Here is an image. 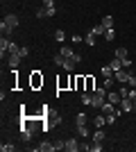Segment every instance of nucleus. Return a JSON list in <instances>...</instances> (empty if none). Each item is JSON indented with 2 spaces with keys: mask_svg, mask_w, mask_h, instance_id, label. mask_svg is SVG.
<instances>
[{
  "mask_svg": "<svg viewBox=\"0 0 136 152\" xmlns=\"http://www.w3.org/2000/svg\"><path fill=\"white\" fill-rule=\"evenodd\" d=\"M89 123V116L84 114V111H79L77 116H75V125H86Z\"/></svg>",
  "mask_w": 136,
  "mask_h": 152,
  "instance_id": "obj_17",
  "label": "nucleus"
},
{
  "mask_svg": "<svg viewBox=\"0 0 136 152\" xmlns=\"http://www.w3.org/2000/svg\"><path fill=\"white\" fill-rule=\"evenodd\" d=\"M104 39H107V41H113V39H116V32H113V27H109V30L104 32Z\"/></svg>",
  "mask_w": 136,
  "mask_h": 152,
  "instance_id": "obj_27",
  "label": "nucleus"
},
{
  "mask_svg": "<svg viewBox=\"0 0 136 152\" xmlns=\"http://www.w3.org/2000/svg\"><path fill=\"white\" fill-rule=\"evenodd\" d=\"M59 55H61L64 59H73V57H75V50H73V48H68V45H61V48H59ZM77 64H79V61H77Z\"/></svg>",
  "mask_w": 136,
  "mask_h": 152,
  "instance_id": "obj_7",
  "label": "nucleus"
},
{
  "mask_svg": "<svg viewBox=\"0 0 136 152\" xmlns=\"http://www.w3.org/2000/svg\"><path fill=\"white\" fill-rule=\"evenodd\" d=\"M34 150H36V152H57V148H55V143H48V141H43V143H39Z\"/></svg>",
  "mask_w": 136,
  "mask_h": 152,
  "instance_id": "obj_5",
  "label": "nucleus"
},
{
  "mask_svg": "<svg viewBox=\"0 0 136 152\" xmlns=\"http://www.w3.org/2000/svg\"><path fill=\"white\" fill-rule=\"evenodd\" d=\"M129 98H132V100H136V89H129Z\"/></svg>",
  "mask_w": 136,
  "mask_h": 152,
  "instance_id": "obj_40",
  "label": "nucleus"
},
{
  "mask_svg": "<svg viewBox=\"0 0 136 152\" xmlns=\"http://www.w3.org/2000/svg\"><path fill=\"white\" fill-rule=\"evenodd\" d=\"M18 55H20V57H23V59H25V57H27V55H30V50H27L25 45H23V48H20V50H18Z\"/></svg>",
  "mask_w": 136,
  "mask_h": 152,
  "instance_id": "obj_37",
  "label": "nucleus"
},
{
  "mask_svg": "<svg viewBox=\"0 0 136 152\" xmlns=\"http://www.w3.org/2000/svg\"><path fill=\"white\" fill-rule=\"evenodd\" d=\"M118 107L123 109V111H134V100H132V98H123Z\"/></svg>",
  "mask_w": 136,
  "mask_h": 152,
  "instance_id": "obj_8",
  "label": "nucleus"
},
{
  "mask_svg": "<svg viewBox=\"0 0 136 152\" xmlns=\"http://www.w3.org/2000/svg\"><path fill=\"white\" fill-rule=\"evenodd\" d=\"M79 100H82V104H84V107H91V100H93V93H91V91H82V95H79Z\"/></svg>",
  "mask_w": 136,
  "mask_h": 152,
  "instance_id": "obj_13",
  "label": "nucleus"
},
{
  "mask_svg": "<svg viewBox=\"0 0 136 152\" xmlns=\"http://www.w3.org/2000/svg\"><path fill=\"white\" fill-rule=\"evenodd\" d=\"M102 25L107 27V30H109V27H113V16H109V14H107V16H102Z\"/></svg>",
  "mask_w": 136,
  "mask_h": 152,
  "instance_id": "obj_21",
  "label": "nucleus"
},
{
  "mask_svg": "<svg viewBox=\"0 0 136 152\" xmlns=\"http://www.w3.org/2000/svg\"><path fill=\"white\" fill-rule=\"evenodd\" d=\"M14 148H16L14 143H2V145H0V150H2V152H12Z\"/></svg>",
  "mask_w": 136,
  "mask_h": 152,
  "instance_id": "obj_30",
  "label": "nucleus"
},
{
  "mask_svg": "<svg viewBox=\"0 0 136 152\" xmlns=\"http://www.w3.org/2000/svg\"><path fill=\"white\" fill-rule=\"evenodd\" d=\"M84 43H86V45H91V48L95 45V34H93V32H89V34L84 37Z\"/></svg>",
  "mask_w": 136,
  "mask_h": 152,
  "instance_id": "obj_22",
  "label": "nucleus"
},
{
  "mask_svg": "<svg viewBox=\"0 0 136 152\" xmlns=\"http://www.w3.org/2000/svg\"><path fill=\"white\" fill-rule=\"evenodd\" d=\"M134 111H136V100H134Z\"/></svg>",
  "mask_w": 136,
  "mask_h": 152,
  "instance_id": "obj_41",
  "label": "nucleus"
},
{
  "mask_svg": "<svg viewBox=\"0 0 136 152\" xmlns=\"http://www.w3.org/2000/svg\"><path fill=\"white\" fill-rule=\"evenodd\" d=\"M93 123H95V127H104V125H107V116H95Z\"/></svg>",
  "mask_w": 136,
  "mask_h": 152,
  "instance_id": "obj_23",
  "label": "nucleus"
},
{
  "mask_svg": "<svg viewBox=\"0 0 136 152\" xmlns=\"http://www.w3.org/2000/svg\"><path fill=\"white\" fill-rule=\"evenodd\" d=\"M91 32H93V34H95V37H100V34H102V37H104V32H107V27H104L102 23H100V25H95V27H91Z\"/></svg>",
  "mask_w": 136,
  "mask_h": 152,
  "instance_id": "obj_20",
  "label": "nucleus"
},
{
  "mask_svg": "<svg viewBox=\"0 0 136 152\" xmlns=\"http://www.w3.org/2000/svg\"><path fill=\"white\" fill-rule=\"evenodd\" d=\"M9 45H12V41H9L7 37L0 39V55H2V59H5V55L9 52Z\"/></svg>",
  "mask_w": 136,
  "mask_h": 152,
  "instance_id": "obj_9",
  "label": "nucleus"
},
{
  "mask_svg": "<svg viewBox=\"0 0 136 152\" xmlns=\"http://www.w3.org/2000/svg\"><path fill=\"white\" fill-rule=\"evenodd\" d=\"M41 84H43V77L39 75V70H34L32 73V86L36 89V86H41Z\"/></svg>",
  "mask_w": 136,
  "mask_h": 152,
  "instance_id": "obj_16",
  "label": "nucleus"
},
{
  "mask_svg": "<svg viewBox=\"0 0 136 152\" xmlns=\"http://www.w3.org/2000/svg\"><path fill=\"white\" fill-rule=\"evenodd\" d=\"M104 102H107V89H104V86H102V89H95V91H93V100H91V107H93V109H100Z\"/></svg>",
  "mask_w": 136,
  "mask_h": 152,
  "instance_id": "obj_2",
  "label": "nucleus"
},
{
  "mask_svg": "<svg viewBox=\"0 0 136 152\" xmlns=\"http://www.w3.org/2000/svg\"><path fill=\"white\" fill-rule=\"evenodd\" d=\"M118 93H120V98H129V89H127V86H120Z\"/></svg>",
  "mask_w": 136,
  "mask_h": 152,
  "instance_id": "obj_32",
  "label": "nucleus"
},
{
  "mask_svg": "<svg viewBox=\"0 0 136 152\" xmlns=\"http://www.w3.org/2000/svg\"><path fill=\"white\" fill-rule=\"evenodd\" d=\"M57 14V7H39L36 9V18H52Z\"/></svg>",
  "mask_w": 136,
  "mask_h": 152,
  "instance_id": "obj_3",
  "label": "nucleus"
},
{
  "mask_svg": "<svg viewBox=\"0 0 136 152\" xmlns=\"http://www.w3.org/2000/svg\"><path fill=\"white\" fill-rule=\"evenodd\" d=\"M71 41H73V43H79V41H84V37H79V34H73Z\"/></svg>",
  "mask_w": 136,
  "mask_h": 152,
  "instance_id": "obj_36",
  "label": "nucleus"
},
{
  "mask_svg": "<svg viewBox=\"0 0 136 152\" xmlns=\"http://www.w3.org/2000/svg\"><path fill=\"white\" fill-rule=\"evenodd\" d=\"M75 66H77V59H75V57H73V59H64V64H61V68L68 70V73H73Z\"/></svg>",
  "mask_w": 136,
  "mask_h": 152,
  "instance_id": "obj_10",
  "label": "nucleus"
},
{
  "mask_svg": "<svg viewBox=\"0 0 136 152\" xmlns=\"http://www.w3.org/2000/svg\"><path fill=\"white\" fill-rule=\"evenodd\" d=\"M20 59H23V57H20V55H7V64H9V68H16V66H18V64H20Z\"/></svg>",
  "mask_w": 136,
  "mask_h": 152,
  "instance_id": "obj_12",
  "label": "nucleus"
},
{
  "mask_svg": "<svg viewBox=\"0 0 136 152\" xmlns=\"http://www.w3.org/2000/svg\"><path fill=\"white\" fill-rule=\"evenodd\" d=\"M104 139H107L104 127H95V132H93V141H100V143H104Z\"/></svg>",
  "mask_w": 136,
  "mask_h": 152,
  "instance_id": "obj_11",
  "label": "nucleus"
},
{
  "mask_svg": "<svg viewBox=\"0 0 136 152\" xmlns=\"http://www.w3.org/2000/svg\"><path fill=\"white\" fill-rule=\"evenodd\" d=\"M102 86H104L107 91H109L111 86H113V80H111V77H104V84H102Z\"/></svg>",
  "mask_w": 136,
  "mask_h": 152,
  "instance_id": "obj_33",
  "label": "nucleus"
},
{
  "mask_svg": "<svg viewBox=\"0 0 136 152\" xmlns=\"http://www.w3.org/2000/svg\"><path fill=\"white\" fill-rule=\"evenodd\" d=\"M113 57H118L120 61H123V59H127V50H125V48H118V50L113 52Z\"/></svg>",
  "mask_w": 136,
  "mask_h": 152,
  "instance_id": "obj_24",
  "label": "nucleus"
},
{
  "mask_svg": "<svg viewBox=\"0 0 136 152\" xmlns=\"http://www.w3.org/2000/svg\"><path fill=\"white\" fill-rule=\"evenodd\" d=\"M123 68H132V59H129V57L123 59Z\"/></svg>",
  "mask_w": 136,
  "mask_h": 152,
  "instance_id": "obj_39",
  "label": "nucleus"
},
{
  "mask_svg": "<svg viewBox=\"0 0 136 152\" xmlns=\"http://www.w3.org/2000/svg\"><path fill=\"white\" fill-rule=\"evenodd\" d=\"M127 84H129L132 89H136V75H129V80H127Z\"/></svg>",
  "mask_w": 136,
  "mask_h": 152,
  "instance_id": "obj_35",
  "label": "nucleus"
},
{
  "mask_svg": "<svg viewBox=\"0 0 136 152\" xmlns=\"http://www.w3.org/2000/svg\"><path fill=\"white\" fill-rule=\"evenodd\" d=\"M100 111H102L104 116H107V114H113V111H116V104H111V102H104L102 107H100Z\"/></svg>",
  "mask_w": 136,
  "mask_h": 152,
  "instance_id": "obj_15",
  "label": "nucleus"
},
{
  "mask_svg": "<svg viewBox=\"0 0 136 152\" xmlns=\"http://www.w3.org/2000/svg\"><path fill=\"white\" fill-rule=\"evenodd\" d=\"M120 100H123V98H120V93H118V91H107V102H111V104H120Z\"/></svg>",
  "mask_w": 136,
  "mask_h": 152,
  "instance_id": "obj_6",
  "label": "nucleus"
},
{
  "mask_svg": "<svg viewBox=\"0 0 136 152\" xmlns=\"http://www.w3.org/2000/svg\"><path fill=\"white\" fill-rule=\"evenodd\" d=\"M109 66H111V68H113V73H116V70H120V68H123V61H120V59H118V57H113V59H111V61H109Z\"/></svg>",
  "mask_w": 136,
  "mask_h": 152,
  "instance_id": "obj_19",
  "label": "nucleus"
},
{
  "mask_svg": "<svg viewBox=\"0 0 136 152\" xmlns=\"http://www.w3.org/2000/svg\"><path fill=\"white\" fill-rule=\"evenodd\" d=\"M52 61H55L59 68H61V64H64V57H61V55H55V59H52Z\"/></svg>",
  "mask_w": 136,
  "mask_h": 152,
  "instance_id": "obj_34",
  "label": "nucleus"
},
{
  "mask_svg": "<svg viewBox=\"0 0 136 152\" xmlns=\"http://www.w3.org/2000/svg\"><path fill=\"white\" fill-rule=\"evenodd\" d=\"M100 73H102L104 77H111V75H113V68H111L109 64H107V66H102V68H100Z\"/></svg>",
  "mask_w": 136,
  "mask_h": 152,
  "instance_id": "obj_25",
  "label": "nucleus"
},
{
  "mask_svg": "<svg viewBox=\"0 0 136 152\" xmlns=\"http://www.w3.org/2000/svg\"><path fill=\"white\" fill-rule=\"evenodd\" d=\"M84 91H91V93L95 91V86H93V77H86V89Z\"/></svg>",
  "mask_w": 136,
  "mask_h": 152,
  "instance_id": "obj_29",
  "label": "nucleus"
},
{
  "mask_svg": "<svg viewBox=\"0 0 136 152\" xmlns=\"http://www.w3.org/2000/svg\"><path fill=\"white\" fill-rule=\"evenodd\" d=\"M18 50H20V48L12 41V45H9V52H7V55H18Z\"/></svg>",
  "mask_w": 136,
  "mask_h": 152,
  "instance_id": "obj_31",
  "label": "nucleus"
},
{
  "mask_svg": "<svg viewBox=\"0 0 136 152\" xmlns=\"http://www.w3.org/2000/svg\"><path fill=\"white\" fill-rule=\"evenodd\" d=\"M77 134L82 136V139H89V136H91V132H89V127H86V125H77Z\"/></svg>",
  "mask_w": 136,
  "mask_h": 152,
  "instance_id": "obj_18",
  "label": "nucleus"
},
{
  "mask_svg": "<svg viewBox=\"0 0 136 152\" xmlns=\"http://www.w3.org/2000/svg\"><path fill=\"white\" fill-rule=\"evenodd\" d=\"M66 150H68V152H77L79 150L77 139H68V141H66Z\"/></svg>",
  "mask_w": 136,
  "mask_h": 152,
  "instance_id": "obj_14",
  "label": "nucleus"
},
{
  "mask_svg": "<svg viewBox=\"0 0 136 152\" xmlns=\"http://www.w3.org/2000/svg\"><path fill=\"white\" fill-rule=\"evenodd\" d=\"M16 27H18V16H16V14H7L5 18H2V23H0V32H2V37H9Z\"/></svg>",
  "mask_w": 136,
  "mask_h": 152,
  "instance_id": "obj_1",
  "label": "nucleus"
},
{
  "mask_svg": "<svg viewBox=\"0 0 136 152\" xmlns=\"http://www.w3.org/2000/svg\"><path fill=\"white\" fill-rule=\"evenodd\" d=\"M129 75H132V73H127V68H120V70H116V73H113V77H116L120 84H127Z\"/></svg>",
  "mask_w": 136,
  "mask_h": 152,
  "instance_id": "obj_4",
  "label": "nucleus"
},
{
  "mask_svg": "<svg viewBox=\"0 0 136 152\" xmlns=\"http://www.w3.org/2000/svg\"><path fill=\"white\" fill-rule=\"evenodd\" d=\"M41 5L43 7H55V0H41Z\"/></svg>",
  "mask_w": 136,
  "mask_h": 152,
  "instance_id": "obj_38",
  "label": "nucleus"
},
{
  "mask_svg": "<svg viewBox=\"0 0 136 152\" xmlns=\"http://www.w3.org/2000/svg\"><path fill=\"white\" fill-rule=\"evenodd\" d=\"M55 39H57V43H64L66 34H64V32H61V30H57V32H55Z\"/></svg>",
  "mask_w": 136,
  "mask_h": 152,
  "instance_id": "obj_28",
  "label": "nucleus"
},
{
  "mask_svg": "<svg viewBox=\"0 0 136 152\" xmlns=\"http://www.w3.org/2000/svg\"><path fill=\"white\" fill-rule=\"evenodd\" d=\"M102 143H100V141H93V143H91V152H102Z\"/></svg>",
  "mask_w": 136,
  "mask_h": 152,
  "instance_id": "obj_26",
  "label": "nucleus"
}]
</instances>
